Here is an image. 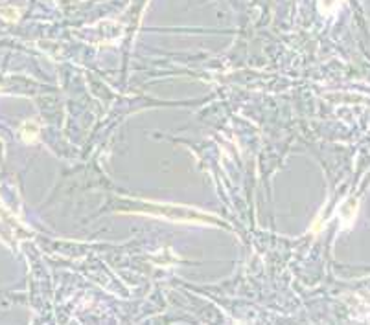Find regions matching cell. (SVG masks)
Instances as JSON below:
<instances>
[{
  "label": "cell",
  "mask_w": 370,
  "mask_h": 325,
  "mask_svg": "<svg viewBox=\"0 0 370 325\" xmlns=\"http://www.w3.org/2000/svg\"><path fill=\"white\" fill-rule=\"evenodd\" d=\"M135 213H146V215H155L168 219L173 222H195V224H210L212 221H218L216 217L203 213L199 209L186 208V206H173V204H155L148 202L146 208L133 209Z\"/></svg>",
  "instance_id": "obj_1"
}]
</instances>
